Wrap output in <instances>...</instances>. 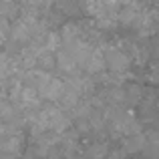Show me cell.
Instances as JSON below:
<instances>
[{"label": "cell", "mask_w": 159, "mask_h": 159, "mask_svg": "<svg viewBox=\"0 0 159 159\" xmlns=\"http://www.w3.org/2000/svg\"><path fill=\"white\" fill-rule=\"evenodd\" d=\"M10 103L18 111H34V109H40L39 107V95L28 85H14L12 95H10Z\"/></svg>", "instance_id": "obj_1"}, {"label": "cell", "mask_w": 159, "mask_h": 159, "mask_svg": "<svg viewBox=\"0 0 159 159\" xmlns=\"http://www.w3.org/2000/svg\"><path fill=\"white\" fill-rule=\"evenodd\" d=\"M103 57H105V69H109L115 75L117 73H125V70L129 69V65H131L129 57L121 51V48H117V47L103 48Z\"/></svg>", "instance_id": "obj_2"}, {"label": "cell", "mask_w": 159, "mask_h": 159, "mask_svg": "<svg viewBox=\"0 0 159 159\" xmlns=\"http://www.w3.org/2000/svg\"><path fill=\"white\" fill-rule=\"evenodd\" d=\"M111 123H113V131L115 133H123V135H127V137L139 133V123L125 111H117L115 115H113Z\"/></svg>", "instance_id": "obj_3"}, {"label": "cell", "mask_w": 159, "mask_h": 159, "mask_svg": "<svg viewBox=\"0 0 159 159\" xmlns=\"http://www.w3.org/2000/svg\"><path fill=\"white\" fill-rule=\"evenodd\" d=\"M54 65H57L65 75H69V77H77V73H79V65H77V61H75V58L70 57V54L66 52L65 48H58V51H57V57H54Z\"/></svg>", "instance_id": "obj_4"}, {"label": "cell", "mask_w": 159, "mask_h": 159, "mask_svg": "<svg viewBox=\"0 0 159 159\" xmlns=\"http://www.w3.org/2000/svg\"><path fill=\"white\" fill-rule=\"evenodd\" d=\"M18 70V65L16 61L10 57V54H0V87L10 79V75Z\"/></svg>", "instance_id": "obj_5"}, {"label": "cell", "mask_w": 159, "mask_h": 159, "mask_svg": "<svg viewBox=\"0 0 159 159\" xmlns=\"http://www.w3.org/2000/svg\"><path fill=\"white\" fill-rule=\"evenodd\" d=\"M83 69H85L87 73H91V75H97V73H101V70L105 69V57H103L101 48H95L93 54L89 57V61L85 62Z\"/></svg>", "instance_id": "obj_6"}, {"label": "cell", "mask_w": 159, "mask_h": 159, "mask_svg": "<svg viewBox=\"0 0 159 159\" xmlns=\"http://www.w3.org/2000/svg\"><path fill=\"white\" fill-rule=\"evenodd\" d=\"M52 2H54V0H20V6H22V12L39 16L40 10H47V8H51Z\"/></svg>", "instance_id": "obj_7"}, {"label": "cell", "mask_w": 159, "mask_h": 159, "mask_svg": "<svg viewBox=\"0 0 159 159\" xmlns=\"http://www.w3.org/2000/svg\"><path fill=\"white\" fill-rule=\"evenodd\" d=\"M143 147H145V137L139 135V133L129 135L127 139H125V151H129V153H137V151H141Z\"/></svg>", "instance_id": "obj_8"}, {"label": "cell", "mask_w": 159, "mask_h": 159, "mask_svg": "<svg viewBox=\"0 0 159 159\" xmlns=\"http://www.w3.org/2000/svg\"><path fill=\"white\" fill-rule=\"evenodd\" d=\"M0 16L2 18H16L18 16V4L16 0H0Z\"/></svg>", "instance_id": "obj_9"}, {"label": "cell", "mask_w": 159, "mask_h": 159, "mask_svg": "<svg viewBox=\"0 0 159 159\" xmlns=\"http://www.w3.org/2000/svg\"><path fill=\"white\" fill-rule=\"evenodd\" d=\"M107 155V145H99V143H95V145H91L89 149H87V159H103Z\"/></svg>", "instance_id": "obj_10"}, {"label": "cell", "mask_w": 159, "mask_h": 159, "mask_svg": "<svg viewBox=\"0 0 159 159\" xmlns=\"http://www.w3.org/2000/svg\"><path fill=\"white\" fill-rule=\"evenodd\" d=\"M8 39H10V22L0 16V48L6 44Z\"/></svg>", "instance_id": "obj_11"}, {"label": "cell", "mask_w": 159, "mask_h": 159, "mask_svg": "<svg viewBox=\"0 0 159 159\" xmlns=\"http://www.w3.org/2000/svg\"><path fill=\"white\" fill-rule=\"evenodd\" d=\"M75 159H87V157H75Z\"/></svg>", "instance_id": "obj_12"}, {"label": "cell", "mask_w": 159, "mask_h": 159, "mask_svg": "<svg viewBox=\"0 0 159 159\" xmlns=\"http://www.w3.org/2000/svg\"><path fill=\"white\" fill-rule=\"evenodd\" d=\"M48 159H57V157H48Z\"/></svg>", "instance_id": "obj_13"}]
</instances>
